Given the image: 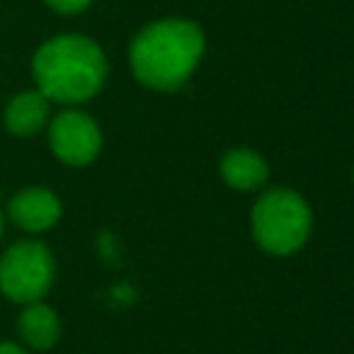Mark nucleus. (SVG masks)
Here are the masks:
<instances>
[{"label": "nucleus", "mask_w": 354, "mask_h": 354, "mask_svg": "<svg viewBox=\"0 0 354 354\" xmlns=\"http://www.w3.org/2000/svg\"><path fill=\"white\" fill-rule=\"evenodd\" d=\"M313 230V210L293 188H271L252 207V235L268 254L285 257L299 252Z\"/></svg>", "instance_id": "nucleus-3"}, {"label": "nucleus", "mask_w": 354, "mask_h": 354, "mask_svg": "<svg viewBox=\"0 0 354 354\" xmlns=\"http://www.w3.org/2000/svg\"><path fill=\"white\" fill-rule=\"evenodd\" d=\"M53 116V102L33 86V88H25V91H17L6 108H3V127L17 136V138H28V136H36L47 127Z\"/></svg>", "instance_id": "nucleus-7"}, {"label": "nucleus", "mask_w": 354, "mask_h": 354, "mask_svg": "<svg viewBox=\"0 0 354 354\" xmlns=\"http://www.w3.org/2000/svg\"><path fill=\"white\" fill-rule=\"evenodd\" d=\"M218 174L232 191H257L268 180V163L257 149L232 147L221 155Z\"/></svg>", "instance_id": "nucleus-9"}, {"label": "nucleus", "mask_w": 354, "mask_h": 354, "mask_svg": "<svg viewBox=\"0 0 354 354\" xmlns=\"http://www.w3.org/2000/svg\"><path fill=\"white\" fill-rule=\"evenodd\" d=\"M3 230H6V210H3V205H0V238H3Z\"/></svg>", "instance_id": "nucleus-12"}, {"label": "nucleus", "mask_w": 354, "mask_h": 354, "mask_svg": "<svg viewBox=\"0 0 354 354\" xmlns=\"http://www.w3.org/2000/svg\"><path fill=\"white\" fill-rule=\"evenodd\" d=\"M55 282V257L36 235L14 241L0 254V293L14 304L41 301Z\"/></svg>", "instance_id": "nucleus-4"}, {"label": "nucleus", "mask_w": 354, "mask_h": 354, "mask_svg": "<svg viewBox=\"0 0 354 354\" xmlns=\"http://www.w3.org/2000/svg\"><path fill=\"white\" fill-rule=\"evenodd\" d=\"M30 72L36 88L53 105H83L102 91L108 80V55L91 36L55 33L36 47Z\"/></svg>", "instance_id": "nucleus-1"}, {"label": "nucleus", "mask_w": 354, "mask_h": 354, "mask_svg": "<svg viewBox=\"0 0 354 354\" xmlns=\"http://www.w3.org/2000/svg\"><path fill=\"white\" fill-rule=\"evenodd\" d=\"M205 55V30L194 19L163 17L144 25L130 41L133 77L155 91H174L188 83Z\"/></svg>", "instance_id": "nucleus-2"}, {"label": "nucleus", "mask_w": 354, "mask_h": 354, "mask_svg": "<svg viewBox=\"0 0 354 354\" xmlns=\"http://www.w3.org/2000/svg\"><path fill=\"white\" fill-rule=\"evenodd\" d=\"M0 354H33L28 346L14 343V340H0Z\"/></svg>", "instance_id": "nucleus-11"}, {"label": "nucleus", "mask_w": 354, "mask_h": 354, "mask_svg": "<svg viewBox=\"0 0 354 354\" xmlns=\"http://www.w3.org/2000/svg\"><path fill=\"white\" fill-rule=\"evenodd\" d=\"M50 11H55V14H64V17H72V14H80V11H86L94 0H41Z\"/></svg>", "instance_id": "nucleus-10"}, {"label": "nucleus", "mask_w": 354, "mask_h": 354, "mask_svg": "<svg viewBox=\"0 0 354 354\" xmlns=\"http://www.w3.org/2000/svg\"><path fill=\"white\" fill-rule=\"evenodd\" d=\"M17 332H19V343L28 346L30 351H50L61 337V318L44 299L30 301L22 304L19 310Z\"/></svg>", "instance_id": "nucleus-8"}, {"label": "nucleus", "mask_w": 354, "mask_h": 354, "mask_svg": "<svg viewBox=\"0 0 354 354\" xmlns=\"http://www.w3.org/2000/svg\"><path fill=\"white\" fill-rule=\"evenodd\" d=\"M3 210L17 230L28 235H41L61 221L64 205H61V196L47 185H25L8 196Z\"/></svg>", "instance_id": "nucleus-6"}, {"label": "nucleus", "mask_w": 354, "mask_h": 354, "mask_svg": "<svg viewBox=\"0 0 354 354\" xmlns=\"http://www.w3.org/2000/svg\"><path fill=\"white\" fill-rule=\"evenodd\" d=\"M47 144L50 152L72 169L88 166L100 149H102V130L91 113H86L80 105H69L50 116L47 122Z\"/></svg>", "instance_id": "nucleus-5"}]
</instances>
